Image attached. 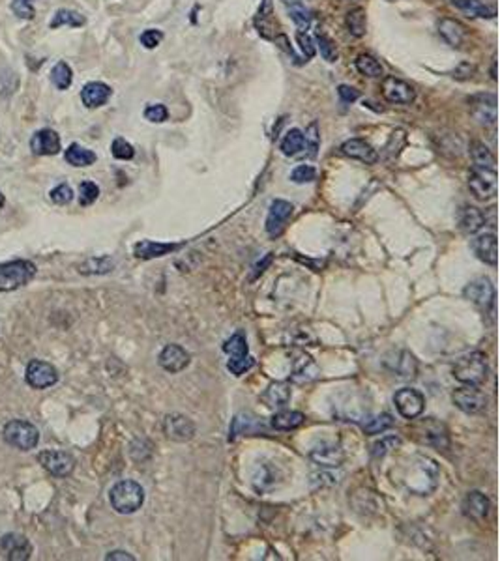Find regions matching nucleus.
Listing matches in <instances>:
<instances>
[{"mask_svg": "<svg viewBox=\"0 0 500 561\" xmlns=\"http://www.w3.org/2000/svg\"><path fill=\"white\" fill-rule=\"evenodd\" d=\"M397 483L403 484L410 494L416 496H429L436 491L439 479H441V468L436 460L425 455H412L403 464L397 466L396 471Z\"/></svg>", "mask_w": 500, "mask_h": 561, "instance_id": "1", "label": "nucleus"}, {"mask_svg": "<svg viewBox=\"0 0 500 561\" xmlns=\"http://www.w3.org/2000/svg\"><path fill=\"white\" fill-rule=\"evenodd\" d=\"M109 502L113 509L120 515H133L143 507L144 491L143 486L131 479L118 481L109 492Z\"/></svg>", "mask_w": 500, "mask_h": 561, "instance_id": "2", "label": "nucleus"}, {"mask_svg": "<svg viewBox=\"0 0 500 561\" xmlns=\"http://www.w3.org/2000/svg\"><path fill=\"white\" fill-rule=\"evenodd\" d=\"M455 380H459L465 386H483L489 378L488 355L483 352H472L463 355L459 362L454 365Z\"/></svg>", "mask_w": 500, "mask_h": 561, "instance_id": "3", "label": "nucleus"}, {"mask_svg": "<svg viewBox=\"0 0 500 561\" xmlns=\"http://www.w3.org/2000/svg\"><path fill=\"white\" fill-rule=\"evenodd\" d=\"M36 275V266L30 260H10L0 264V292L17 291Z\"/></svg>", "mask_w": 500, "mask_h": 561, "instance_id": "4", "label": "nucleus"}, {"mask_svg": "<svg viewBox=\"0 0 500 561\" xmlns=\"http://www.w3.org/2000/svg\"><path fill=\"white\" fill-rule=\"evenodd\" d=\"M2 436L6 440V444L19 449V451H30L39 442L38 429L32 423L23 420L8 421L4 425V431H2Z\"/></svg>", "mask_w": 500, "mask_h": 561, "instance_id": "5", "label": "nucleus"}, {"mask_svg": "<svg viewBox=\"0 0 500 561\" xmlns=\"http://www.w3.org/2000/svg\"><path fill=\"white\" fill-rule=\"evenodd\" d=\"M223 352L231 357L227 367L234 376H242L246 371L253 367V360L249 355L246 337L242 335V333H234L233 337H229L225 344H223Z\"/></svg>", "mask_w": 500, "mask_h": 561, "instance_id": "6", "label": "nucleus"}, {"mask_svg": "<svg viewBox=\"0 0 500 561\" xmlns=\"http://www.w3.org/2000/svg\"><path fill=\"white\" fill-rule=\"evenodd\" d=\"M497 168L493 167H478L472 165L470 176H468V187L474 193L476 199L488 200L497 195Z\"/></svg>", "mask_w": 500, "mask_h": 561, "instance_id": "7", "label": "nucleus"}, {"mask_svg": "<svg viewBox=\"0 0 500 561\" xmlns=\"http://www.w3.org/2000/svg\"><path fill=\"white\" fill-rule=\"evenodd\" d=\"M394 404H396L399 415H403L405 420H416L425 408V399L418 389L403 387L394 395Z\"/></svg>", "mask_w": 500, "mask_h": 561, "instance_id": "8", "label": "nucleus"}, {"mask_svg": "<svg viewBox=\"0 0 500 561\" xmlns=\"http://www.w3.org/2000/svg\"><path fill=\"white\" fill-rule=\"evenodd\" d=\"M25 380L34 389H47V387L55 386L59 382V371L52 367L51 363L34 360L26 367Z\"/></svg>", "mask_w": 500, "mask_h": 561, "instance_id": "9", "label": "nucleus"}, {"mask_svg": "<svg viewBox=\"0 0 500 561\" xmlns=\"http://www.w3.org/2000/svg\"><path fill=\"white\" fill-rule=\"evenodd\" d=\"M454 404L465 413H480L488 406V397L476 386L457 387L452 395Z\"/></svg>", "mask_w": 500, "mask_h": 561, "instance_id": "10", "label": "nucleus"}, {"mask_svg": "<svg viewBox=\"0 0 500 561\" xmlns=\"http://www.w3.org/2000/svg\"><path fill=\"white\" fill-rule=\"evenodd\" d=\"M463 296L467 297L468 302H472L481 309H493L494 307V297H497V292H494L493 283L489 281L488 277H480L470 281V283L465 286L463 291Z\"/></svg>", "mask_w": 500, "mask_h": 561, "instance_id": "11", "label": "nucleus"}, {"mask_svg": "<svg viewBox=\"0 0 500 561\" xmlns=\"http://www.w3.org/2000/svg\"><path fill=\"white\" fill-rule=\"evenodd\" d=\"M309 458L323 468H339L345 460L343 447L336 442H318L309 449Z\"/></svg>", "mask_w": 500, "mask_h": 561, "instance_id": "12", "label": "nucleus"}, {"mask_svg": "<svg viewBox=\"0 0 500 561\" xmlns=\"http://www.w3.org/2000/svg\"><path fill=\"white\" fill-rule=\"evenodd\" d=\"M38 462L57 478H68L75 468V458L66 451H41L38 455Z\"/></svg>", "mask_w": 500, "mask_h": 561, "instance_id": "13", "label": "nucleus"}, {"mask_svg": "<svg viewBox=\"0 0 500 561\" xmlns=\"http://www.w3.org/2000/svg\"><path fill=\"white\" fill-rule=\"evenodd\" d=\"M383 97L388 104L396 105H410L416 99V90L410 86L409 83H405L401 79L397 77H388L383 79Z\"/></svg>", "mask_w": 500, "mask_h": 561, "instance_id": "14", "label": "nucleus"}, {"mask_svg": "<svg viewBox=\"0 0 500 561\" xmlns=\"http://www.w3.org/2000/svg\"><path fill=\"white\" fill-rule=\"evenodd\" d=\"M195 423L180 413H171L163 420V433L173 442H189L195 436Z\"/></svg>", "mask_w": 500, "mask_h": 561, "instance_id": "15", "label": "nucleus"}, {"mask_svg": "<svg viewBox=\"0 0 500 561\" xmlns=\"http://www.w3.org/2000/svg\"><path fill=\"white\" fill-rule=\"evenodd\" d=\"M0 550L10 561H26L32 555V544L21 533H6L0 539Z\"/></svg>", "mask_w": 500, "mask_h": 561, "instance_id": "16", "label": "nucleus"}, {"mask_svg": "<svg viewBox=\"0 0 500 561\" xmlns=\"http://www.w3.org/2000/svg\"><path fill=\"white\" fill-rule=\"evenodd\" d=\"M470 115L480 124H497V96L494 94H476L468 99Z\"/></svg>", "mask_w": 500, "mask_h": 561, "instance_id": "17", "label": "nucleus"}, {"mask_svg": "<svg viewBox=\"0 0 500 561\" xmlns=\"http://www.w3.org/2000/svg\"><path fill=\"white\" fill-rule=\"evenodd\" d=\"M293 212L294 206L291 202H287L283 199L272 200L267 217V233L270 236H280L283 233V228H285V223L289 221V217L293 215Z\"/></svg>", "mask_w": 500, "mask_h": 561, "instance_id": "18", "label": "nucleus"}, {"mask_svg": "<svg viewBox=\"0 0 500 561\" xmlns=\"http://www.w3.org/2000/svg\"><path fill=\"white\" fill-rule=\"evenodd\" d=\"M30 150L34 155H57L62 150L60 135L51 128L38 129L30 139Z\"/></svg>", "mask_w": 500, "mask_h": 561, "instance_id": "19", "label": "nucleus"}, {"mask_svg": "<svg viewBox=\"0 0 500 561\" xmlns=\"http://www.w3.org/2000/svg\"><path fill=\"white\" fill-rule=\"evenodd\" d=\"M157 362H160V367H162L163 371H167V373L171 374H176L182 373L184 368L188 367L189 362H191V355H189L180 344H167V346L162 350V354L157 357Z\"/></svg>", "mask_w": 500, "mask_h": 561, "instance_id": "20", "label": "nucleus"}, {"mask_svg": "<svg viewBox=\"0 0 500 561\" xmlns=\"http://www.w3.org/2000/svg\"><path fill=\"white\" fill-rule=\"evenodd\" d=\"M489 511H491V502L483 492H468L465 502H463V515L470 518V520H474V522H481L489 516Z\"/></svg>", "mask_w": 500, "mask_h": 561, "instance_id": "21", "label": "nucleus"}, {"mask_svg": "<svg viewBox=\"0 0 500 561\" xmlns=\"http://www.w3.org/2000/svg\"><path fill=\"white\" fill-rule=\"evenodd\" d=\"M472 251L481 262L489 266H497L499 262V244L493 233H485L472 239Z\"/></svg>", "mask_w": 500, "mask_h": 561, "instance_id": "22", "label": "nucleus"}, {"mask_svg": "<svg viewBox=\"0 0 500 561\" xmlns=\"http://www.w3.org/2000/svg\"><path fill=\"white\" fill-rule=\"evenodd\" d=\"M341 152L347 157L358 159V161L365 163V165H373L378 159L377 150L373 148L369 142H365L364 139H349V141H345L341 144Z\"/></svg>", "mask_w": 500, "mask_h": 561, "instance_id": "23", "label": "nucleus"}, {"mask_svg": "<svg viewBox=\"0 0 500 561\" xmlns=\"http://www.w3.org/2000/svg\"><path fill=\"white\" fill-rule=\"evenodd\" d=\"M110 94H113V90H110L109 84L102 83V81H92V83H86L83 86L81 99L88 109H98V107L109 101Z\"/></svg>", "mask_w": 500, "mask_h": 561, "instance_id": "24", "label": "nucleus"}, {"mask_svg": "<svg viewBox=\"0 0 500 561\" xmlns=\"http://www.w3.org/2000/svg\"><path fill=\"white\" fill-rule=\"evenodd\" d=\"M178 244H160V242H152V239H143L133 247L137 258H143V260H150V258H160L165 255H171L173 251L178 249Z\"/></svg>", "mask_w": 500, "mask_h": 561, "instance_id": "25", "label": "nucleus"}, {"mask_svg": "<svg viewBox=\"0 0 500 561\" xmlns=\"http://www.w3.org/2000/svg\"><path fill=\"white\" fill-rule=\"evenodd\" d=\"M423 442L427 445H433L436 449H448L450 436L446 426L439 423V421H425V425H423Z\"/></svg>", "mask_w": 500, "mask_h": 561, "instance_id": "26", "label": "nucleus"}, {"mask_svg": "<svg viewBox=\"0 0 500 561\" xmlns=\"http://www.w3.org/2000/svg\"><path fill=\"white\" fill-rule=\"evenodd\" d=\"M439 34L442 36V39L448 43V46L459 49V47L465 43V38H467V30L461 23H457L454 19H442L439 23Z\"/></svg>", "mask_w": 500, "mask_h": 561, "instance_id": "27", "label": "nucleus"}, {"mask_svg": "<svg viewBox=\"0 0 500 561\" xmlns=\"http://www.w3.org/2000/svg\"><path fill=\"white\" fill-rule=\"evenodd\" d=\"M291 386L287 382H276L262 393V402L270 408H283L291 400Z\"/></svg>", "mask_w": 500, "mask_h": 561, "instance_id": "28", "label": "nucleus"}, {"mask_svg": "<svg viewBox=\"0 0 500 561\" xmlns=\"http://www.w3.org/2000/svg\"><path fill=\"white\" fill-rule=\"evenodd\" d=\"M64 159L70 165H73V167H90L92 163H96L98 157H96V154L92 150L81 146L77 142H73V144H70V148L66 150Z\"/></svg>", "mask_w": 500, "mask_h": 561, "instance_id": "29", "label": "nucleus"}, {"mask_svg": "<svg viewBox=\"0 0 500 561\" xmlns=\"http://www.w3.org/2000/svg\"><path fill=\"white\" fill-rule=\"evenodd\" d=\"M305 415L302 412H296V410H283V412H278L272 417V426L276 431H294L298 426L304 425Z\"/></svg>", "mask_w": 500, "mask_h": 561, "instance_id": "30", "label": "nucleus"}, {"mask_svg": "<svg viewBox=\"0 0 500 561\" xmlns=\"http://www.w3.org/2000/svg\"><path fill=\"white\" fill-rule=\"evenodd\" d=\"M255 26L262 38L267 39H273L276 34H273V26H276V21L272 17V2L270 0H265L262 6H260L259 13H257V19H255Z\"/></svg>", "mask_w": 500, "mask_h": 561, "instance_id": "31", "label": "nucleus"}, {"mask_svg": "<svg viewBox=\"0 0 500 561\" xmlns=\"http://www.w3.org/2000/svg\"><path fill=\"white\" fill-rule=\"evenodd\" d=\"M488 225V215L478 210V208H465L461 215V228L467 234L480 233L483 226Z\"/></svg>", "mask_w": 500, "mask_h": 561, "instance_id": "32", "label": "nucleus"}, {"mask_svg": "<svg viewBox=\"0 0 500 561\" xmlns=\"http://www.w3.org/2000/svg\"><path fill=\"white\" fill-rule=\"evenodd\" d=\"M450 2L470 17H481V19H493L494 17L493 8L481 4L480 0H450Z\"/></svg>", "mask_w": 500, "mask_h": 561, "instance_id": "33", "label": "nucleus"}, {"mask_svg": "<svg viewBox=\"0 0 500 561\" xmlns=\"http://www.w3.org/2000/svg\"><path fill=\"white\" fill-rule=\"evenodd\" d=\"M85 23L86 19L79 12H75V10H68V8H60V10H57L55 15H52L49 26H51V28H59V26L68 25L72 26V28H79V26H83Z\"/></svg>", "mask_w": 500, "mask_h": 561, "instance_id": "34", "label": "nucleus"}, {"mask_svg": "<svg viewBox=\"0 0 500 561\" xmlns=\"http://www.w3.org/2000/svg\"><path fill=\"white\" fill-rule=\"evenodd\" d=\"M253 484L259 492L272 491L273 486L278 484V470L273 466L262 464L253 475Z\"/></svg>", "mask_w": 500, "mask_h": 561, "instance_id": "35", "label": "nucleus"}, {"mask_svg": "<svg viewBox=\"0 0 500 561\" xmlns=\"http://www.w3.org/2000/svg\"><path fill=\"white\" fill-rule=\"evenodd\" d=\"M304 146H305L304 133H302L300 129H291V131H287V135L283 137V141H281V152L285 155H289V157H294V155L302 154Z\"/></svg>", "mask_w": 500, "mask_h": 561, "instance_id": "36", "label": "nucleus"}, {"mask_svg": "<svg viewBox=\"0 0 500 561\" xmlns=\"http://www.w3.org/2000/svg\"><path fill=\"white\" fill-rule=\"evenodd\" d=\"M49 77H51V83L55 84L59 90H68V88L72 86L73 71L72 68H70V64H66V62H57V64L52 66Z\"/></svg>", "mask_w": 500, "mask_h": 561, "instance_id": "37", "label": "nucleus"}, {"mask_svg": "<svg viewBox=\"0 0 500 561\" xmlns=\"http://www.w3.org/2000/svg\"><path fill=\"white\" fill-rule=\"evenodd\" d=\"M113 268H115V262H113L109 257H98L88 258L86 262H83V264L79 266V271H81L83 275H94V273L104 275V273L113 271Z\"/></svg>", "mask_w": 500, "mask_h": 561, "instance_id": "38", "label": "nucleus"}, {"mask_svg": "<svg viewBox=\"0 0 500 561\" xmlns=\"http://www.w3.org/2000/svg\"><path fill=\"white\" fill-rule=\"evenodd\" d=\"M365 26H367V17H365L364 8H354L347 13V28L354 38H364Z\"/></svg>", "mask_w": 500, "mask_h": 561, "instance_id": "39", "label": "nucleus"}, {"mask_svg": "<svg viewBox=\"0 0 500 561\" xmlns=\"http://www.w3.org/2000/svg\"><path fill=\"white\" fill-rule=\"evenodd\" d=\"M354 66H356L358 73H362V75H365V77H381L383 75V66H381V62H378L375 57H371V55H365V52H362L360 57L356 59V62H354Z\"/></svg>", "mask_w": 500, "mask_h": 561, "instance_id": "40", "label": "nucleus"}, {"mask_svg": "<svg viewBox=\"0 0 500 561\" xmlns=\"http://www.w3.org/2000/svg\"><path fill=\"white\" fill-rule=\"evenodd\" d=\"M392 426H394V417H392L390 413H381V415L369 417V420L362 425V429H364L365 434L373 436V434L386 433V431L392 429Z\"/></svg>", "mask_w": 500, "mask_h": 561, "instance_id": "41", "label": "nucleus"}, {"mask_svg": "<svg viewBox=\"0 0 500 561\" xmlns=\"http://www.w3.org/2000/svg\"><path fill=\"white\" fill-rule=\"evenodd\" d=\"M470 155H472V161H474V165H478V167H493L494 168V163H497V159H494V155L491 154V150H489L485 144H481V142H478V141L470 142Z\"/></svg>", "mask_w": 500, "mask_h": 561, "instance_id": "42", "label": "nucleus"}, {"mask_svg": "<svg viewBox=\"0 0 500 561\" xmlns=\"http://www.w3.org/2000/svg\"><path fill=\"white\" fill-rule=\"evenodd\" d=\"M19 86V77L12 70H0V96L8 97Z\"/></svg>", "mask_w": 500, "mask_h": 561, "instance_id": "43", "label": "nucleus"}, {"mask_svg": "<svg viewBox=\"0 0 500 561\" xmlns=\"http://www.w3.org/2000/svg\"><path fill=\"white\" fill-rule=\"evenodd\" d=\"M110 154H113V157H115V159H120V161H128V159H133V155H135V150H133V146H131L130 142L126 141V139L118 137V139H115V141H113V144H110Z\"/></svg>", "mask_w": 500, "mask_h": 561, "instance_id": "44", "label": "nucleus"}, {"mask_svg": "<svg viewBox=\"0 0 500 561\" xmlns=\"http://www.w3.org/2000/svg\"><path fill=\"white\" fill-rule=\"evenodd\" d=\"M99 197V187L94 181H83L79 186V204L81 206H90Z\"/></svg>", "mask_w": 500, "mask_h": 561, "instance_id": "45", "label": "nucleus"}, {"mask_svg": "<svg viewBox=\"0 0 500 561\" xmlns=\"http://www.w3.org/2000/svg\"><path fill=\"white\" fill-rule=\"evenodd\" d=\"M317 43H318V51H320V57L326 60V62H336L338 60V49H336V46H334V41H331L326 34H320L317 32Z\"/></svg>", "mask_w": 500, "mask_h": 561, "instance_id": "46", "label": "nucleus"}, {"mask_svg": "<svg viewBox=\"0 0 500 561\" xmlns=\"http://www.w3.org/2000/svg\"><path fill=\"white\" fill-rule=\"evenodd\" d=\"M399 357H401V360H397L396 373L399 374V376H403V378H412V376H416L414 355L409 354V352H401Z\"/></svg>", "mask_w": 500, "mask_h": 561, "instance_id": "47", "label": "nucleus"}, {"mask_svg": "<svg viewBox=\"0 0 500 561\" xmlns=\"http://www.w3.org/2000/svg\"><path fill=\"white\" fill-rule=\"evenodd\" d=\"M399 445H401V440L397 438V436H386V438H383L377 444H373L371 455H373V458H384L392 449H396Z\"/></svg>", "mask_w": 500, "mask_h": 561, "instance_id": "48", "label": "nucleus"}, {"mask_svg": "<svg viewBox=\"0 0 500 561\" xmlns=\"http://www.w3.org/2000/svg\"><path fill=\"white\" fill-rule=\"evenodd\" d=\"M10 10H12L19 19L25 21H32L34 15H36V8H34L32 0H12Z\"/></svg>", "mask_w": 500, "mask_h": 561, "instance_id": "49", "label": "nucleus"}, {"mask_svg": "<svg viewBox=\"0 0 500 561\" xmlns=\"http://www.w3.org/2000/svg\"><path fill=\"white\" fill-rule=\"evenodd\" d=\"M289 13H291V19L294 21V25L298 26L300 30H307L309 28V25H311V13H309V10L304 4L289 8Z\"/></svg>", "mask_w": 500, "mask_h": 561, "instance_id": "50", "label": "nucleus"}, {"mask_svg": "<svg viewBox=\"0 0 500 561\" xmlns=\"http://www.w3.org/2000/svg\"><path fill=\"white\" fill-rule=\"evenodd\" d=\"M304 141H305L304 148L309 150V157H313V155L317 154L318 144H320V135H318L317 122H311L309 124V128L305 129Z\"/></svg>", "mask_w": 500, "mask_h": 561, "instance_id": "51", "label": "nucleus"}, {"mask_svg": "<svg viewBox=\"0 0 500 561\" xmlns=\"http://www.w3.org/2000/svg\"><path fill=\"white\" fill-rule=\"evenodd\" d=\"M49 197H51V200L55 204L64 206V204H70L73 200V189L68 186V184H60V186H57L55 189H51Z\"/></svg>", "mask_w": 500, "mask_h": 561, "instance_id": "52", "label": "nucleus"}, {"mask_svg": "<svg viewBox=\"0 0 500 561\" xmlns=\"http://www.w3.org/2000/svg\"><path fill=\"white\" fill-rule=\"evenodd\" d=\"M315 176H317V170L311 165H298L291 173V180L294 184H309V181L315 180Z\"/></svg>", "mask_w": 500, "mask_h": 561, "instance_id": "53", "label": "nucleus"}, {"mask_svg": "<svg viewBox=\"0 0 500 561\" xmlns=\"http://www.w3.org/2000/svg\"><path fill=\"white\" fill-rule=\"evenodd\" d=\"M167 117H169V112H167V107L162 104H156V105H148L146 109H144V118L148 120V122H154V124H162L167 120Z\"/></svg>", "mask_w": 500, "mask_h": 561, "instance_id": "54", "label": "nucleus"}, {"mask_svg": "<svg viewBox=\"0 0 500 561\" xmlns=\"http://www.w3.org/2000/svg\"><path fill=\"white\" fill-rule=\"evenodd\" d=\"M141 46L146 47V49H156L163 39V32L162 30H156V28H148L141 34Z\"/></svg>", "mask_w": 500, "mask_h": 561, "instance_id": "55", "label": "nucleus"}, {"mask_svg": "<svg viewBox=\"0 0 500 561\" xmlns=\"http://www.w3.org/2000/svg\"><path fill=\"white\" fill-rule=\"evenodd\" d=\"M296 39H298L300 49H302V52H304L305 59L307 60L313 59V57H315V52H317V49H315V46H313L311 36H309L307 32H304V30H298V32H296Z\"/></svg>", "mask_w": 500, "mask_h": 561, "instance_id": "56", "label": "nucleus"}, {"mask_svg": "<svg viewBox=\"0 0 500 561\" xmlns=\"http://www.w3.org/2000/svg\"><path fill=\"white\" fill-rule=\"evenodd\" d=\"M474 64H470V62H461V64L457 66L454 70V73H452V77L454 79H459V81H465V79H470L472 75H474Z\"/></svg>", "mask_w": 500, "mask_h": 561, "instance_id": "57", "label": "nucleus"}, {"mask_svg": "<svg viewBox=\"0 0 500 561\" xmlns=\"http://www.w3.org/2000/svg\"><path fill=\"white\" fill-rule=\"evenodd\" d=\"M338 94L343 104H354L358 97H360V92H358L356 88H352V86H347V84H341V86H339Z\"/></svg>", "mask_w": 500, "mask_h": 561, "instance_id": "58", "label": "nucleus"}, {"mask_svg": "<svg viewBox=\"0 0 500 561\" xmlns=\"http://www.w3.org/2000/svg\"><path fill=\"white\" fill-rule=\"evenodd\" d=\"M105 560L107 561H135V558L131 554H128V552H124V550H115V552H109V554L105 555Z\"/></svg>", "mask_w": 500, "mask_h": 561, "instance_id": "59", "label": "nucleus"}, {"mask_svg": "<svg viewBox=\"0 0 500 561\" xmlns=\"http://www.w3.org/2000/svg\"><path fill=\"white\" fill-rule=\"evenodd\" d=\"M270 262H272V255H268V257L265 258V260H262L260 264H257V268H255V277H259L260 273H265V268H267V266H270Z\"/></svg>", "mask_w": 500, "mask_h": 561, "instance_id": "60", "label": "nucleus"}, {"mask_svg": "<svg viewBox=\"0 0 500 561\" xmlns=\"http://www.w3.org/2000/svg\"><path fill=\"white\" fill-rule=\"evenodd\" d=\"M283 4H285V8L289 10V8H294V6H300V4H304L302 0H281Z\"/></svg>", "mask_w": 500, "mask_h": 561, "instance_id": "61", "label": "nucleus"}, {"mask_svg": "<svg viewBox=\"0 0 500 561\" xmlns=\"http://www.w3.org/2000/svg\"><path fill=\"white\" fill-rule=\"evenodd\" d=\"M4 202H6V199H4V195L0 193V210L4 208Z\"/></svg>", "mask_w": 500, "mask_h": 561, "instance_id": "62", "label": "nucleus"}]
</instances>
